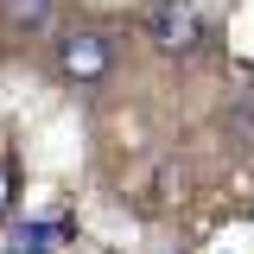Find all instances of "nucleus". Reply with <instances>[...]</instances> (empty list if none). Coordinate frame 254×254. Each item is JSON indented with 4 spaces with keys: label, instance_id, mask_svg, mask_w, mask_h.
<instances>
[{
    "label": "nucleus",
    "instance_id": "obj_1",
    "mask_svg": "<svg viewBox=\"0 0 254 254\" xmlns=\"http://www.w3.org/2000/svg\"><path fill=\"white\" fill-rule=\"evenodd\" d=\"M140 32H146V45L165 51V58H185L203 45V13L190 6V0H153L146 13H140Z\"/></svg>",
    "mask_w": 254,
    "mask_h": 254
},
{
    "label": "nucleus",
    "instance_id": "obj_2",
    "mask_svg": "<svg viewBox=\"0 0 254 254\" xmlns=\"http://www.w3.org/2000/svg\"><path fill=\"white\" fill-rule=\"evenodd\" d=\"M58 76L64 83H76V89H95V83H108L115 76V45L102 38V32H64L58 38Z\"/></svg>",
    "mask_w": 254,
    "mask_h": 254
},
{
    "label": "nucleus",
    "instance_id": "obj_3",
    "mask_svg": "<svg viewBox=\"0 0 254 254\" xmlns=\"http://www.w3.org/2000/svg\"><path fill=\"white\" fill-rule=\"evenodd\" d=\"M51 13H58V0H0L6 32H45V26H51Z\"/></svg>",
    "mask_w": 254,
    "mask_h": 254
},
{
    "label": "nucleus",
    "instance_id": "obj_4",
    "mask_svg": "<svg viewBox=\"0 0 254 254\" xmlns=\"http://www.w3.org/2000/svg\"><path fill=\"white\" fill-rule=\"evenodd\" d=\"M6 203H13V172H6V159H0V216H6Z\"/></svg>",
    "mask_w": 254,
    "mask_h": 254
}]
</instances>
